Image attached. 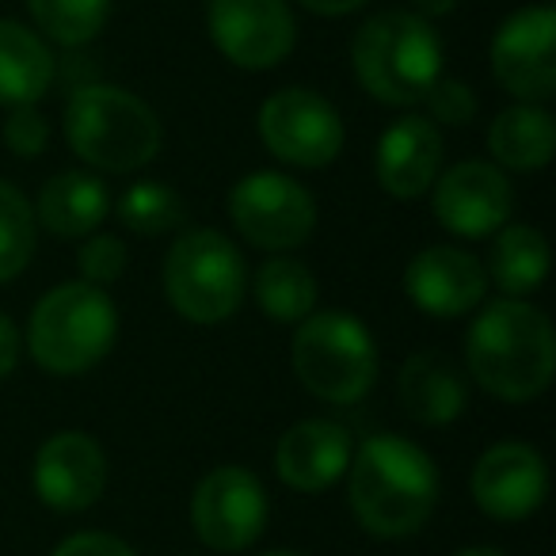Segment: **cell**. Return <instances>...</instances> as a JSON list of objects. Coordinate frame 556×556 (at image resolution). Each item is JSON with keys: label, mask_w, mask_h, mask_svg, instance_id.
Returning a JSON list of instances; mask_svg holds the SVG:
<instances>
[{"label": "cell", "mask_w": 556, "mask_h": 556, "mask_svg": "<svg viewBox=\"0 0 556 556\" xmlns=\"http://www.w3.org/2000/svg\"><path fill=\"white\" fill-rule=\"evenodd\" d=\"M348 500L370 538H416L439 503V465L401 434H370L351 454Z\"/></svg>", "instance_id": "6da1fadb"}, {"label": "cell", "mask_w": 556, "mask_h": 556, "mask_svg": "<svg viewBox=\"0 0 556 556\" xmlns=\"http://www.w3.org/2000/svg\"><path fill=\"white\" fill-rule=\"evenodd\" d=\"M465 366L495 401H533L553 386L556 374L553 320L526 298H500L484 305L465 336Z\"/></svg>", "instance_id": "7a4b0ae2"}, {"label": "cell", "mask_w": 556, "mask_h": 556, "mask_svg": "<svg viewBox=\"0 0 556 556\" xmlns=\"http://www.w3.org/2000/svg\"><path fill=\"white\" fill-rule=\"evenodd\" d=\"M351 65L366 96L386 108H416L442 77V39L431 20L386 9L355 31Z\"/></svg>", "instance_id": "3957f363"}, {"label": "cell", "mask_w": 556, "mask_h": 556, "mask_svg": "<svg viewBox=\"0 0 556 556\" xmlns=\"http://www.w3.org/2000/svg\"><path fill=\"white\" fill-rule=\"evenodd\" d=\"M65 141L96 172L126 176L161 153V118L141 96L115 85H80L65 103Z\"/></svg>", "instance_id": "277c9868"}, {"label": "cell", "mask_w": 556, "mask_h": 556, "mask_svg": "<svg viewBox=\"0 0 556 556\" xmlns=\"http://www.w3.org/2000/svg\"><path fill=\"white\" fill-rule=\"evenodd\" d=\"M118 340V309L92 282H62L35 302L27 320V355L54 378H80L111 355Z\"/></svg>", "instance_id": "5b68a950"}, {"label": "cell", "mask_w": 556, "mask_h": 556, "mask_svg": "<svg viewBox=\"0 0 556 556\" xmlns=\"http://www.w3.org/2000/svg\"><path fill=\"white\" fill-rule=\"evenodd\" d=\"M290 358L305 393L325 404H358L378 381V343L348 309H313L298 320Z\"/></svg>", "instance_id": "8992f818"}, {"label": "cell", "mask_w": 556, "mask_h": 556, "mask_svg": "<svg viewBox=\"0 0 556 556\" xmlns=\"http://www.w3.org/2000/svg\"><path fill=\"white\" fill-rule=\"evenodd\" d=\"M164 294L191 325H225L248 294L244 255L217 229L179 232L164 255Z\"/></svg>", "instance_id": "52a82bcc"}, {"label": "cell", "mask_w": 556, "mask_h": 556, "mask_svg": "<svg viewBox=\"0 0 556 556\" xmlns=\"http://www.w3.org/2000/svg\"><path fill=\"white\" fill-rule=\"evenodd\" d=\"M237 232L263 252H294L317 232V202L282 172H252L229 191Z\"/></svg>", "instance_id": "ba28073f"}, {"label": "cell", "mask_w": 556, "mask_h": 556, "mask_svg": "<svg viewBox=\"0 0 556 556\" xmlns=\"http://www.w3.org/2000/svg\"><path fill=\"white\" fill-rule=\"evenodd\" d=\"M260 138L290 168H328L343 149V118L313 88H282L260 108Z\"/></svg>", "instance_id": "9c48e42d"}, {"label": "cell", "mask_w": 556, "mask_h": 556, "mask_svg": "<svg viewBox=\"0 0 556 556\" xmlns=\"http://www.w3.org/2000/svg\"><path fill=\"white\" fill-rule=\"evenodd\" d=\"M267 492L244 465H217L191 495V526L214 553H244L267 530Z\"/></svg>", "instance_id": "30bf717a"}, {"label": "cell", "mask_w": 556, "mask_h": 556, "mask_svg": "<svg viewBox=\"0 0 556 556\" xmlns=\"http://www.w3.org/2000/svg\"><path fill=\"white\" fill-rule=\"evenodd\" d=\"M210 42L237 70H275L294 54L298 24L287 0H210Z\"/></svg>", "instance_id": "8fae6325"}, {"label": "cell", "mask_w": 556, "mask_h": 556, "mask_svg": "<svg viewBox=\"0 0 556 556\" xmlns=\"http://www.w3.org/2000/svg\"><path fill=\"white\" fill-rule=\"evenodd\" d=\"M492 77L518 103H545L556 96V12L548 4L518 9L495 31Z\"/></svg>", "instance_id": "7c38bea8"}, {"label": "cell", "mask_w": 556, "mask_h": 556, "mask_svg": "<svg viewBox=\"0 0 556 556\" xmlns=\"http://www.w3.org/2000/svg\"><path fill=\"white\" fill-rule=\"evenodd\" d=\"M431 210L446 232L462 240H484L500 232L515 214V187L507 172L492 161H462L439 172Z\"/></svg>", "instance_id": "4fadbf2b"}, {"label": "cell", "mask_w": 556, "mask_h": 556, "mask_svg": "<svg viewBox=\"0 0 556 556\" xmlns=\"http://www.w3.org/2000/svg\"><path fill=\"white\" fill-rule=\"evenodd\" d=\"M35 495L58 515L96 507L108 488V454L88 431H58L35 454Z\"/></svg>", "instance_id": "5bb4252c"}, {"label": "cell", "mask_w": 556, "mask_h": 556, "mask_svg": "<svg viewBox=\"0 0 556 556\" xmlns=\"http://www.w3.org/2000/svg\"><path fill=\"white\" fill-rule=\"evenodd\" d=\"M548 495L545 457L530 442H495L472 465V500L495 522H522Z\"/></svg>", "instance_id": "9a60e30c"}, {"label": "cell", "mask_w": 556, "mask_h": 556, "mask_svg": "<svg viewBox=\"0 0 556 556\" xmlns=\"http://www.w3.org/2000/svg\"><path fill=\"white\" fill-rule=\"evenodd\" d=\"M404 294L419 313L454 320L472 313L488 294V270L477 255L454 244H431L404 267Z\"/></svg>", "instance_id": "2e32d148"}, {"label": "cell", "mask_w": 556, "mask_h": 556, "mask_svg": "<svg viewBox=\"0 0 556 556\" xmlns=\"http://www.w3.org/2000/svg\"><path fill=\"white\" fill-rule=\"evenodd\" d=\"M442 172V134L427 115H404L381 134L374 149V176L396 202H412L431 191Z\"/></svg>", "instance_id": "e0dca14e"}, {"label": "cell", "mask_w": 556, "mask_h": 556, "mask_svg": "<svg viewBox=\"0 0 556 556\" xmlns=\"http://www.w3.org/2000/svg\"><path fill=\"white\" fill-rule=\"evenodd\" d=\"M351 434L336 419H302L275 446V477L294 492H328L351 465Z\"/></svg>", "instance_id": "ac0fdd59"}, {"label": "cell", "mask_w": 556, "mask_h": 556, "mask_svg": "<svg viewBox=\"0 0 556 556\" xmlns=\"http://www.w3.org/2000/svg\"><path fill=\"white\" fill-rule=\"evenodd\" d=\"M396 396L408 419L424 427L454 424L469 408V381L465 370L442 351H416L396 374Z\"/></svg>", "instance_id": "d6986e66"}, {"label": "cell", "mask_w": 556, "mask_h": 556, "mask_svg": "<svg viewBox=\"0 0 556 556\" xmlns=\"http://www.w3.org/2000/svg\"><path fill=\"white\" fill-rule=\"evenodd\" d=\"M111 214V191L92 172H58L42 184L35 222L58 240H80Z\"/></svg>", "instance_id": "ffe728a7"}, {"label": "cell", "mask_w": 556, "mask_h": 556, "mask_svg": "<svg viewBox=\"0 0 556 556\" xmlns=\"http://www.w3.org/2000/svg\"><path fill=\"white\" fill-rule=\"evenodd\" d=\"M58 62L47 39L16 20H0V108H31L50 92Z\"/></svg>", "instance_id": "44dd1931"}, {"label": "cell", "mask_w": 556, "mask_h": 556, "mask_svg": "<svg viewBox=\"0 0 556 556\" xmlns=\"http://www.w3.org/2000/svg\"><path fill=\"white\" fill-rule=\"evenodd\" d=\"M488 153L503 172H541L556 153V123L541 103H510L488 126Z\"/></svg>", "instance_id": "7402d4cb"}, {"label": "cell", "mask_w": 556, "mask_h": 556, "mask_svg": "<svg viewBox=\"0 0 556 556\" xmlns=\"http://www.w3.org/2000/svg\"><path fill=\"white\" fill-rule=\"evenodd\" d=\"M492 237L495 244L488 252L484 270L495 282V290H503V298H526L541 290V282L548 278V240L533 225L510 222Z\"/></svg>", "instance_id": "603a6c76"}, {"label": "cell", "mask_w": 556, "mask_h": 556, "mask_svg": "<svg viewBox=\"0 0 556 556\" xmlns=\"http://www.w3.org/2000/svg\"><path fill=\"white\" fill-rule=\"evenodd\" d=\"M252 290L260 309L275 325H298V320H305L317 309V298H320L313 267H305L298 255H282V252H275L270 260L260 263V270L252 278Z\"/></svg>", "instance_id": "cb8c5ba5"}, {"label": "cell", "mask_w": 556, "mask_h": 556, "mask_svg": "<svg viewBox=\"0 0 556 556\" xmlns=\"http://www.w3.org/2000/svg\"><path fill=\"white\" fill-rule=\"evenodd\" d=\"M115 214H118V222L130 232H138V237H164V232L179 229V225L187 222L179 191L161 184V179H141V184L126 187V191L118 194Z\"/></svg>", "instance_id": "d4e9b609"}, {"label": "cell", "mask_w": 556, "mask_h": 556, "mask_svg": "<svg viewBox=\"0 0 556 556\" xmlns=\"http://www.w3.org/2000/svg\"><path fill=\"white\" fill-rule=\"evenodd\" d=\"M35 27L50 42L62 47H88L108 27L111 0H27Z\"/></svg>", "instance_id": "484cf974"}, {"label": "cell", "mask_w": 556, "mask_h": 556, "mask_svg": "<svg viewBox=\"0 0 556 556\" xmlns=\"http://www.w3.org/2000/svg\"><path fill=\"white\" fill-rule=\"evenodd\" d=\"M35 206L16 184L0 179V282H12L27 270L35 255Z\"/></svg>", "instance_id": "4316f807"}, {"label": "cell", "mask_w": 556, "mask_h": 556, "mask_svg": "<svg viewBox=\"0 0 556 556\" xmlns=\"http://www.w3.org/2000/svg\"><path fill=\"white\" fill-rule=\"evenodd\" d=\"M126 263H130V255H126V244L123 237H115V232H88L85 248H80L77 255V267H80V278L85 282H92V287H115L118 278L126 275Z\"/></svg>", "instance_id": "83f0119b"}, {"label": "cell", "mask_w": 556, "mask_h": 556, "mask_svg": "<svg viewBox=\"0 0 556 556\" xmlns=\"http://www.w3.org/2000/svg\"><path fill=\"white\" fill-rule=\"evenodd\" d=\"M427 111H431V123H442V126H465L477 118V92L462 80H450V77H439L434 88L424 96Z\"/></svg>", "instance_id": "f1b7e54d"}, {"label": "cell", "mask_w": 556, "mask_h": 556, "mask_svg": "<svg viewBox=\"0 0 556 556\" xmlns=\"http://www.w3.org/2000/svg\"><path fill=\"white\" fill-rule=\"evenodd\" d=\"M4 146L16 156L31 161V156L47 153L50 146V123L39 115V108H9V118H4Z\"/></svg>", "instance_id": "f546056e"}, {"label": "cell", "mask_w": 556, "mask_h": 556, "mask_svg": "<svg viewBox=\"0 0 556 556\" xmlns=\"http://www.w3.org/2000/svg\"><path fill=\"white\" fill-rule=\"evenodd\" d=\"M54 556H138L123 538L103 530H80L70 533L65 541H58Z\"/></svg>", "instance_id": "4dcf8cb0"}, {"label": "cell", "mask_w": 556, "mask_h": 556, "mask_svg": "<svg viewBox=\"0 0 556 556\" xmlns=\"http://www.w3.org/2000/svg\"><path fill=\"white\" fill-rule=\"evenodd\" d=\"M20 332H16V325H12L4 313H0V381L9 378L12 370H16V363H20Z\"/></svg>", "instance_id": "1f68e13d"}, {"label": "cell", "mask_w": 556, "mask_h": 556, "mask_svg": "<svg viewBox=\"0 0 556 556\" xmlns=\"http://www.w3.org/2000/svg\"><path fill=\"white\" fill-rule=\"evenodd\" d=\"M298 4L317 12V16H351V12L366 9L370 0H298Z\"/></svg>", "instance_id": "d6a6232c"}, {"label": "cell", "mask_w": 556, "mask_h": 556, "mask_svg": "<svg viewBox=\"0 0 556 556\" xmlns=\"http://www.w3.org/2000/svg\"><path fill=\"white\" fill-rule=\"evenodd\" d=\"M416 4V16L424 20H439V16H450L457 9V0H412Z\"/></svg>", "instance_id": "836d02e7"}, {"label": "cell", "mask_w": 556, "mask_h": 556, "mask_svg": "<svg viewBox=\"0 0 556 556\" xmlns=\"http://www.w3.org/2000/svg\"><path fill=\"white\" fill-rule=\"evenodd\" d=\"M454 556H507L503 548H492V545H472V548H457Z\"/></svg>", "instance_id": "e575fe53"}, {"label": "cell", "mask_w": 556, "mask_h": 556, "mask_svg": "<svg viewBox=\"0 0 556 556\" xmlns=\"http://www.w3.org/2000/svg\"><path fill=\"white\" fill-rule=\"evenodd\" d=\"M263 556H302V553H290V548H275V553H263Z\"/></svg>", "instance_id": "d590c367"}]
</instances>
